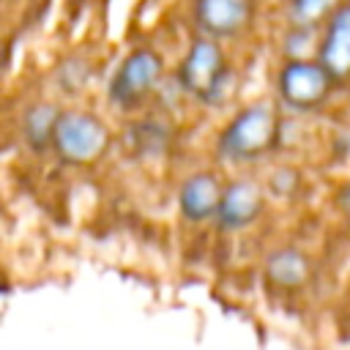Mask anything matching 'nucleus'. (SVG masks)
Listing matches in <instances>:
<instances>
[{
    "instance_id": "11",
    "label": "nucleus",
    "mask_w": 350,
    "mask_h": 350,
    "mask_svg": "<svg viewBox=\"0 0 350 350\" xmlns=\"http://www.w3.org/2000/svg\"><path fill=\"white\" fill-rule=\"evenodd\" d=\"M60 115H55L52 107L41 104V107H33L25 118V134L33 145H41L46 137H55V126H57Z\"/></svg>"
},
{
    "instance_id": "4",
    "label": "nucleus",
    "mask_w": 350,
    "mask_h": 350,
    "mask_svg": "<svg viewBox=\"0 0 350 350\" xmlns=\"http://www.w3.org/2000/svg\"><path fill=\"white\" fill-rule=\"evenodd\" d=\"M161 77V57L153 49L131 52L112 79V98L120 104H131L142 98Z\"/></svg>"
},
{
    "instance_id": "8",
    "label": "nucleus",
    "mask_w": 350,
    "mask_h": 350,
    "mask_svg": "<svg viewBox=\"0 0 350 350\" xmlns=\"http://www.w3.org/2000/svg\"><path fill=\"white\" fill-rule=\"evenodd\" d=\"M257 211H260V191L252 183L230 186L219 202V216H221V224L227 227H241L252 221Z\"/></svg>"
},
{
    "instance_id": "10",
    "label": "nucleus",
    "mask_w": 350,
    "mask_h": 350,
    "mask_svg": "<svg viewBox=\"0 0 350 350\" xmlns=\"http://www.w3.org/2000/svg\"><path fill=\"white\" fill-rule=\"evenodd\" d=\"M268 273L279 284H298L304 279V273H306V260L293 249L279 252V254H273L268 260Z\"/></svg>"
},
{
    "instance_id": "3",
    "label": "nucleus",
    "mask_w": 350,
    "mask_h": 350,
    "mask_svg": "<svg viewBox=\"0 0 350 350\" xmlns=\"http://www.w3.org/2000/svg\"><path fill=\"white\" fill-rule=\"evenodd\" d=\"M331 71L323 66V63H309V60H290L282 74H279V90L282 96L295 104V107H312L317 104L325 90H328V82H331Z\"/></svg>"
},
{
    "instance_id": "9",
    "label": "nucleus",
    "mask_w": 350,
    "mask_h": 350,
    "mask_svg": "<svg viewBox=\"0 0 350 350\" xmlns=\"http://www.w3.org/2000/svg\"><path fill=\"white\" fill-rule=\"evenodd\" d=\"M219 186L211 175H194L186 180L183 191H180V208L189 219H202L213 211H219Z\"/></svg>"
},
{
    "instance_id": "12",
    "label": "nucleus",
    "mask_w": 350,
    "mask_h": 350,
    "mask_svg": "<svg viewBox=\"0 0 350 350\" xmlns=\"http://www.w3.org/2000/svg\"><path fill=\"white\" fill-rule=\"evenodd\" d=\"M336 5V0H293L290 3V14L298 25H314L323 16L334 14L331 8Z\"/></svg>"
},
{
    "instance_id": "7",
    "label": "nucleus",
    "mask_w": 350,
    "mask_h": 350,
    "mask_svg": "<svg viewBox=\"0 0 350 350\" xmlns=\"http://www.w3.org/2000/svg\"><path fill=\"white\" fill-rule=\"evenodd\" d=\"M320 63L334 74V77H347L350 74V3L339 5L325 27V36L320 38Z\"/></svg>"
},
{
    "instance_id": "5",
    "label": "nucleus",
    "mask_w": 350,
    "mask_h": 350,
    "mask_svg": "<svg viewBox=\"0 0 350 350\" xmlns=\"http://www.w3.org/2000/svg\"><path fill=\"white\" fill-rule=\"evenodd\" d=\"M219 79H221V46L213 38H194L180 66V82L194 93L211 96Z\"/></svg>"
},
{
    "instance_id": "6",
    "label": "nucleus",
    "mask_w": 350,
    "mask_h": 350,
    "mask_svg": "<svg viewBox=\"0 0 350 350\" xmlns=\"http://www.w3.org/2000/svg\"><path fill=\"white\" fill-rule=\"evenodd\" d=\"M252 16V0H194V19L211 36H235Z\"/></svg>"
},
{
    "instance_id": "1",
    "label": "nucleus",
    "mask_w": 350,
    "mask_h": 350,
    "mask_svg": "<svg viewBox=\"0 0 350 350\" xmlns=\"http://www.w3.org/2000/svg\"><path fill=\"white\" fill-rule=\"evenodd\" d=\"M55 145L63 159L68 161H90L107 145V131L93 115L68 112L60 115L55 126Z\"/></svg>"
},
{
    "instance_id": "2",
    "label": "nucleus",
    "mask_w": 350,
    "mask_h": 350,
    "mask_svg": "<svg viewBox=\"0 0 350 350\" xmlns=\"http://www.w3.org/2000/svg\"><path fill=\"white\" fill-rule=\"evenodd\" d=\"M273 129V112L265 104H254L230 123V129L221 137V150L227 156H254L271 142Z\"/></svg>"
}]
</instances>
